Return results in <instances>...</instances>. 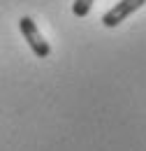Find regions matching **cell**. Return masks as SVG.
I'll list each match as a JSON object with an SVG mask.
<instances>
[{
	"instance_id": "obj_3",
	"label": "cell",
	"mask_w": 146,
	"mask_h": 151,
	"mask_svg": "<svg viewBox=\"0 0 146 151\" xmlns=\"http://www.w3.org/2000/svg\"><path fill=\"white\" fill-rule=\"evenodd\" d=\"M93 2H95V0H74V5H72L74 17H79V19H81V17H88Z\"/></svg>"
},
{
	"instance_id": "obj_2",
	"label": "cell",
	"mask_w": 146,
	"mask_h": 151,
	"mask_svg": "<svg viewBox=\"0 0 146 151\" xmlns=\"http://www.w3.org/2000/svg\"><path fill=\"white\" fill-rule=\"evenodd\" d=\"M144 2L146 0H121V2H116V5L111 7L109 12L102 14V23H104L107 28H114V26H118L121 21H125L130 14H135L137 9H142Z\"/></svg>"
},
{
	"instance_id": "obj_1",
	"label": "cell",
	"mask_w": 146,
	"mask_h": 151,
	"mask_svg": "<svg viewBox=\"0 0 146 151\" xmlns=\"http://www.w3.org/2000/svg\"><path fill=\"white\" fill-rule=\"evenodd\" d=\"M19 28H21V33H23L26 42H28V47L33 49V54H35L37 58L51 56V44H49L47 40L42 37L39 28L35 26V21L30 19V17H23V19L19 21Z\"/></svg>"
}]
</instances>
